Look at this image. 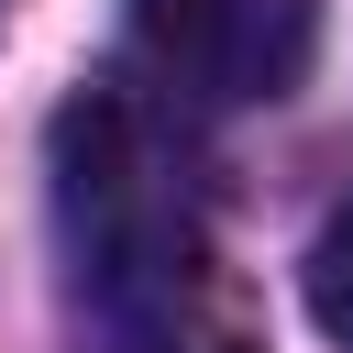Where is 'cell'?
<instances>
[{
    "mask_svg": "<svg viewBox=\"0 0 353 353\" xmlns=\"http://www.w3.org/2000/svg\"><path fill=\"white\" fill-rule=\"evenodd\" d=\"M55 221H66V254L110 320H154V331L188 320L210 243L188 210V165L165 154V132L121 88H88L55 110Z\"/></svg>",
    "mask_w": 353,
    "mask_h": 353,
    "instance_id": "obj_1",
    "label": "cell"
},
{
    "mask_svg": "<svg viewBox=\"0 0 353 353\" xmlns=\"http://www.w3.org/2000/svg\"><path fill=\"white\" fill-rule=\"evenodd\" d=\"M132 55L188 110H265L320 55V0H132Z\"/></svg>",
    "mask_w": 353,
    "mask_h": 353,
    "instance_id": "obj_2",
    "label": "cell"
},
{
    "mask_svg": "<svg viewBox=\"0 0 353 353\" xmlns=\"http://www.w3.org/2000/svg\"><path fill=\"white\" fill-rule=\"evenodd\" d=\"M309 320L353 353V199L320 221V243H309Z\"/></svg>",
    "mask_w": 353,
    "mask_h": 353,
    "instance_id": "obj_3",
    "label": "cell"
}]
</instances>
